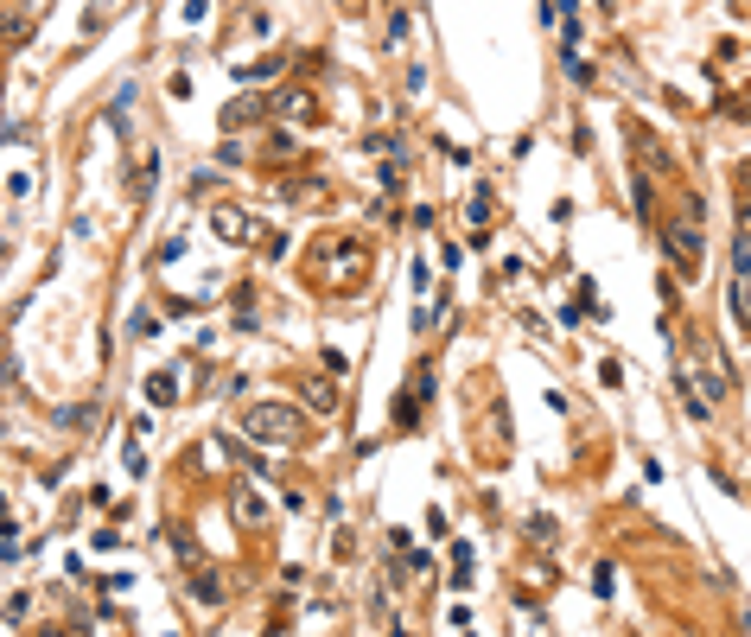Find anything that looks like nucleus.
Returning a JSON list of instances; mask_svg holds the SVG:
<instances>
[{"instance_id":"obj_5","label":"nucleus","mask_w":751,"mask_h":637,"mask_svg":"<svg viewBox=\"0 0 751 637\" xmlns=\"http://www.w3.org/2000/svg\"><path fill=\"white\" fill-rule=\"evenodd\" d=\"M236 516H242V523H261V516H268V504H261L255 491H242V485H236Z\"/></svg>"},{"instance_id":"obj_8","label":"nucleus","mask_w":751,"mask_h":637,"mask_svg":"<svg viewBox=\"0 0 751 637\" xmlns=\"http://www.w3.org/2000/svg\"><path fill=\"white\" fill-rule=\"evenodd\" d=\"M274 109H281V115H312V102H306V96H293V90H287L281 102H274Z\"/></svg>"},{"instance_id":"obj_6","label":"nucleus","mask_w":751,"mask_h":637,"mask_svg":"<svg viewBox=\"0 0 751 637\" xmlns=\"http://www.w3.org/2000/svg\"><path fill=\"white\" fill-rule=\"evenodd\" d=\"M198 599L204 606H223V574H198Z\"/></svg>"},{"instance_id":"obj_2","label":"nucleus","mask_w":751,"mask_h":637,"mask_svg":"<svg viewBox=\"0 0 751 637\" xmlns=\"http://www.w3.org/2000/svg\"><path fill=\"white\" fill-rule=\"evenodd\" d=\"M662 243H669V255H675L681 268L701 262V230H694V223H669V230H662Z\"/></svg>"},{"instance_id":"obj_9","label":"nucleus","mask_w":751,"mask_h":637,"mask_svg":"<svg viewBox=\"0 0 751 637\" xmlns=\"http://www.w3.org/2000/svg\"><path fill=\"white\" fill-rule=\"evenodd\" d=\"M172 395H179V383H172V376H153V402H160V408H166V402H172Z\"/></svg>"},{"instance_id":"obj_4","label":"nucleus","mask_w":751,"mask_h":637,"mask_svg":"<svg viewBox=\"0 0 751 637\" xmlns=\"http://www.w3.org/2000/svg\"><path fill=\"white\" fill-rule=\"evenodd\" d=\"M268 115V102H255V96H236L230 109H223V128H242V122H261Z\"/></svg>"},{"instance_id":"obj_7","label":"nucleus","mask_w":751,"mask_h":637,"mask_svg":"<svg viewBox=\"0 0 751 637\" xmlns=\"http://www.w3.org/2000/svg\"><path fill=\"white\" fill-rule=\"evenodd\" d=\"M306 402L312 408H331V383H325V376H312V383H306Z\"/></svg>"},{"instance_id":"obj_3","label":"nucleus","mask_w":751,"mask_h":637,"mask_svg":"<svg viewBox=\"0 0 751 637\" xmlns=\"http://www.w3.org/2000/svg\"><path fill=\"white\" fill-rule=\"evenodd\" d=\"M255 230H261L255 217H242V211H217V236H230V243H255Z\"/></svg>"},{"instance_id":"obj_1","label":"nucleus","mask_w":751,"mask_h":637,"mask_svg":"<svg viewBox=\"0 0 751 637\" xmlns=\"http://www.w3.org/2000/svg\"><path fill=\"white\" fill-rule=\"evenodd\" d=\"M242 434H249L255 446H293V440L306 434V421L293 415L287 402H255L249 415H242Z\"/></svg>"}]
</instances>
